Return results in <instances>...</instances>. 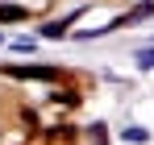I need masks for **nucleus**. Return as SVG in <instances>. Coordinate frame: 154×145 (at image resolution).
Segmentation results:
<instances>
[{"instance_id": "obj_1", "label": "nucleus", "mask_w": 154, "mask_h": 145, "mask_svg": "<svg viewBox=\"0 0 154 145\" xmlns=\"http://www.w3.org/2000/svg\"><path fill=\"white\" fill-rule=\"evenodd\" d=\"M150 13H154V0H146V4H137V8L129 13L125 21H112V25H108V29H121V25H133V21H142V17H150Z\"/></svg>"}, {"instance_id": "obj_2", "label": "nucleus", "mask_w": 154, "mask_h": 145, "mask_svg": "<svg viewBox=\"0 0 154 145\" xmlns=\"http://www.w3.org/2000/svg\"><path fill=\"white\" fill-rule=\"evenodd\" d=\"M13 75H17V79H54V71H46V67H13Z\"/></svg>"}, {"instance_id": "obj_3", "label": "nucleus", "mask_w": 154, "mask_h": 145, "mask_svg": "<svg viewBox=\"0 0 154 145\" xmlns=\"http://www.w3.org/2000/svg\"><path fill=\"white\" fill-rule=\"evenodd\" d=\"M67 25H71V17H67V21H50V25H42V37H63V33H67Z\"/></svg>"}, {"instance_id": "obj_4", "label": "nucleus", "mask_w": 154, "mask_h": 145, "mask_svg": "<svg viewBox=\"0 0 154 145\" xmlns=\"http://www.w3.org/2000/svg\"><path fill=\"white\" fill-rule=\"evenodd\" d=\"M133 58H137V67H142V71H154V46H146V50H137Z\"/></svg>"}, {"instance_id": "obj_5", "label": "nucleus", "mask_w": 154, "mask_h": 145, "mask_svg": "<svg viewBox=\"0 0 154 145\" xmlns=\"http://www.w3.org/2000/svg\"><path fill=\"white\" fill-rule=\"evenodd\" d=\"M25 17V8H17V4H0V21H21Z\"/></svg>"}, {"instance_id": "obj_6", "label": "nucleus", "mask_w": 154, "mask_h": 145, "mask_svg": "<svg viewBox=\"0 0 154 145\" xmlns=\"http://www.w3.org/2000/svg\"><path fill=\"white\" fill-rule=\"evenodd\" d=\"M125 141H137V145H142V141H150V133H146V129H125Z\"/></svg>"}]
</instances>
